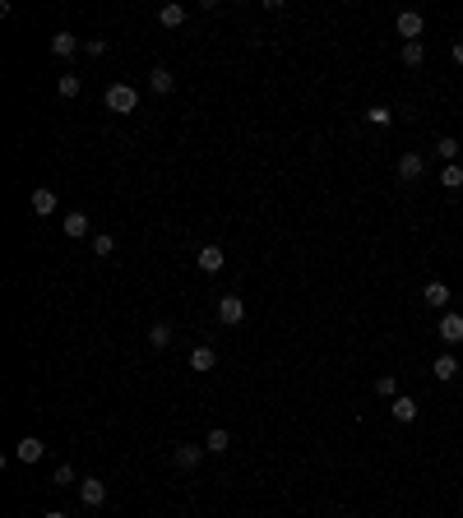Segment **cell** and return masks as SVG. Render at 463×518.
<instances>
[{"mask_svg":"<svg viewBox=\"0 0 463 518\" xmlns=\"http://www.w3.org/2000/svg\"><path fill=\"white\" fill-rule=\"evenodd\" d=\"M65 236H89V213H65Z\"/></svg>","mask_w":463,"mask_h":518,"instance_id":"obj_16","label":"cell"},{"mask_svg":"<svg viewBox=\"0 0 463 518\" xmlns=\"http://www.w3.org/2000/svg\"><path fill=\"white\" fill-rule=\"evenodd\" d=\"M148 89H153L158 98H167V93L177 89V75H172V70H167V65H158L153 75H148Z\"/></svg>","mask_w":463,"mask_h":518,"instance_id":"obj_11","label":"cell"},{"mask_svg":"<svg viewBox=\"0 0 463 518\" xmlns=\"http://www.w3.org/2000/svg\"><path fill=\"white\" fill-rule=\"evenodd\" d=\"M79 51V37L75 33H65V28H61V33L51 37V56H75Z\"/></svg>","mask_w":463,"mask_h":518,"instance_id":"obj_14","label":"cell"},{"mask_svg":"<svg viewBox=\"0 0 463 518\" xmlns=\"http://www.w3.org/2000/svg\"><path fill=\"white\" fill-rule=\"evenodd\" d=\"M389 417H394V421H403V426H408V421H417V403H412L408 394L389 398Z\"/></svg>","mask_w":463,"mask_h":518,"instance_id":"obj_8","label":"cell"},{"mask_svg":"<svg viewBox=\"0 0 463 518\" xmlns=\"http://www.w3.org/2000/svg\"><path fill=\"white\" fill-rule=\"evenodd\" d=\"M204 449H209V453H227L231 449V435H227V430H209V440H204Z\"/></svg>","mask_w":463,"mask_h":518,"instance_id":"obj_17","label":"cell"},{"mask_svg":"<svg viewBox=\"0 0 463 518\" xmlns=\"http://www.w3.org/2000/svg\"><path fill=\"white\" fill-rule=\"evenodd\" d=\"M436 153H440L445 162H454V157H459V139H454V134H445V139H436Z\"/></svg>","mask_w":463,"mask_h":518,"instance_id":"obj_22","label":"cell"},{"mask_svg":"<svg viewBox=\"0 0 463 518\" xmlns=\"http://www.w3.org/2000/svg\"><path fill=\"white\" fill-rule=\"evenodd\" d=\"M454 60H459V65H463V37H459V42H454Z\"/></svg>","mask_w":463,"mask_h":518,"instance_id":"obj_30","label":"cell"},{"mask_svg":"<svg viewBox=\"0 0 463 518\" xmlns=\"http://www.w3.org/2000/svg\"><path fill=\"white\" fill-rule=\"evenodd\" d=\"M42 518H65V509H46V514Z\"/></svg>","mask_w":463,"mask_h":518,"instance_id":"obj_31","label":"cell"},{"mask_svg":"<svg viewBox=\"0 0 463 518\" xmlns=\"http://www.w3.org/2000/svg\"><path fill=\"white\" fill-rule=\"evenodd\" d=\"M28 204H33V213H37V218H46V213H56V190H51V186H37Z\"/></svg>","mask_w":463,"mask_h":518,"instance_id":"obj_10","label":"cell"},{"mask_svg":"<svg viewBox=\"0 0 463 518\" xmlns=\"http://www.w3.org/2000/svg\"><path fill=\"white\" fill-rule=\"evenodd\" d=\"M421 60H426V46H421V42H403V65L417 70Z\"/></svg>","mask_w":463,"mask_h":518,"instance_id":"obj_19","label":"cell"},{"mask_svg":"<svg viewBox=\"0 0 463 518\" xmlns=\"http://www.w3.org/2000/svg\"><path fill=\"white\" fill-rule=\"evenodd\" d=\"M241 320H246V301H241V297H222V301H218V324L236 329Z\"/></svg>","mask_w":463,"mask_h":518,"instance_id":"obj_2","label":"cell"},{"mask_svg":"<svg viewBox=\"0 0 463 518\" xmlns=\"http://www.w3.org/2000/svg\"><path fill=\"white\" fill-rule=\"evenodd\" d=\"M440 186H445V190H463V167H459V162H450V167L440 171Z\"/></svg>","mask_w":463,"mask_h":518,"instance_id":"obj_21","label":"cell"},{"mask_svg":"<svg viewBox=\"0 0 463 518\" xmlns=\"http://www.w3.org/2000/svg\"><path fill=\"white\" fill-rule=\"evenodd\" d=\"M366 121H371V125H389V121H394V111H389V107H371V111H366Z\"/></svg>","mask_w":463,"mask_h":518,"instance_id":"obj_27","label":"cell"},{"mask_svg":"<svg viewBox=\"0 0 463 518\" xmlns=\"http://www.w3.org/2000/svg\"><path fill=\"white\" fill-rule=\"evenodd\" d=\"M421 171H426V157H421V153H403V157H398V181H408V186H412V181H421Z\"/></svg>","mask_w":463,"mask_h":518,"instance_id":"obj_4","label":"cell"},{"mask_svg":"<svg viewBox=\"0 0 463 518\" xmlns=\"http://www.w3.org/2000/svg\"><path fill=\"white\" fill-rule=\"evenodd\" d=\"M79 500H84L89 509H98L102 500H107V486H102V477H84V481H79Z\"/></svg>","mask_w":463,"mask_h":518,"instance_id":"obj_3","label":"cell"},{"mask_svg":"<svg viewBox=\"0 0 463 518\" xmlns=\"http://www.w3.org/2000/svg\"><path fill=\"white\" fill-rule=\"evenodd\" d=\"M158 23H163V28H181V23H186V5H163V10H158Z\"/></svg>","mask_w":463,"mask_h":518,"instance_id":"obj_15","label":"cell"},{"mask_svg":"<svg viewBox=\"0 0 463 518\" xmlns=\"http://www.w3.org/2000/svg\"><path fill=\"white\" fill-rule=\"evenodd\" d=\"M375 394H385V398H398V380H394V375H380V380H375Z\"/></svg>","mask_w":463,"mask_h":518,"instance_id":"obj_26","label":"cell"},{"mask_svg":"<svg viewBox=\"0 0 463 518\" xmlns=\"http://www.w3.org/2000/svg\"><path fill=\"white\" fill-rule=\"evenodd\" d=\"M172 333H177L172 324H167V320H158L153 329H148V342H153V347H167V342H172Z\"/></svg>","mask_w":463,"mask_h":518,"instance_id":"obj_20","label":"cell"},{"mask_svg":"<svg viewBox=\"0 0 463 518\" xmlns=\"http://www.w3.org/2000/svg\"><path fill=\"white\" fill-rule=\"evenodd\" d=\"M348 518H362V514H348Z\"/></svg>","mask_w":463,"mask_h":518,"instance_id":"obj_32","label":"cell"},{"mask_svg":"<svg viewBox=\"0 0 463 518\" xmlns=\"http://www.w3.org/2000/svg\"><path fill=\"white\" fill-rule=\"evenodd\" d=\"M199 458H204V444H177V453H172V463H177L181 472L199 467Z\"/></svg>","mask_w":463,"mask_h":518,"instance_id":"obj_6","label":"cell"},{"mask_svg":"<svg viewBox=\"0 0 463 518\" xmlns=\"http://www.w3.org/2000/svg\"><path fill=\"white\" fill-rule=\"evenodd\" d=\"M398 37H408V42H417V37H421V14L417 10H403V14H398Z\"/></svg>","mask_w":463,"mask_h":518,"instance_id":"obj_12","label":"cell"},{"mask_svg":"<svg viewBox=\"0 0 463 518\" xmlns=\"http://www.w3.org/2000/svg\"><path fill=\"white\" fill-rule=\"evenodd\" d=\"M459 375V361L454 356H436V380H454Z\"/></svg>","mask_w":463,"mask_h":518,"instance_id":"obj_23","label":"cell"},{"mask_svg":"<svg viewBox=\"0 0 463 518\" xmlns=\"http://www.w3.org/2000/svg\"><path fill=\"white\" fill-rule=\"evenodd\" d=\"M195 264L204 268V273H218L222 264H227V254L218 250V245H199V254H195Z\"/></svg>","mask_w":463,"mask_h":518,"instance_id":"obj_7","label":"cell"},{"mask_svg":"<svg viewBox=\"0 0 463 518\" xmlns=\"http://www.w3.org/2000/svg\"><path fill=\"white\" fill-rule=\"evenodd\" d=\"M42 453H46V444L37 440V435H23V440L14 444V458H19V463H37Z\"/></svg>","mask_w":463,"mask_h":518,"instance_id":"obj_5","label":"cell"},{"mask_svg":"<svg viewBox=\"0 0 463 518\" xmlns=\"http://www.w3.org/2000/svg\"><path fill=\"white\" fill-rule=\"evenodd\" d=\"M93 250H98V259H107L111 250H116V236H107V232H98L93 236Z\"/></svg>","mask_w":463,"mask_h":518,"instance_id":"obj_25","label":"cell"},{"mask_svg":"<svg viewBox=\"0 0 463 518\" xmlns=\"http://www.w3.org/2000/svg\"><path fill=\"white\" fill-rule=\"evenodd\" d=\"M84 51H89V56H107V37H89V42H84Z\"/></svg>","mask_w":463,"mask_h":518,"instance_id":"obj_29","label":"cell"},{"mask_svg":"<svg viewBox=\"0 0 463 518\" xmlns=\"http://www.w3.org/2000/svg\"><path fill=\"white\" fill-rule=\"evenodd\" d=\"M421 301H426L431 310H445V306H450V287H445L440 278H436V283H426V287H421Z\"/></svg>","mask_w":463,"mask_h":518,"instance_id":"obj_9","label":"cell"},{"mask_svg":"<svg viewBox=\"0 0 463 518\" xmlns=\"http://www.w3.org/2000/svg\"><path fill=\"white\" fill-rule=\"evenodd\" d=\"M213 361H218L213 347H195V352H190V370H213Z\"/></svg>","mask_w":463,"mask_h":518,"instance_id":"obj_18","label":"cell"},{"mask_svg":"<svg viewBox=\"0 0 463 518\" xmlns=\"http://www.w3.org/2000/svg\"><path fill=\"white\" fill-rule=\"evenodd\" d=\"M56 93H61V98H79V75H61Z\"/></svg>","mask_w":463,"mask_h":518,"instance_id":"obj_24","label":"cell"},{"mask_svg":"<svg viewBox=\"0 0 463 518\" xmlns=\"http://www.w3.org/2000/svg\"><path fill=\"white\" fill-rule=\"evenodd\" d=\"M436 333H440L445 342H463V315H454V310L440 315V329H436Z\"/></svg>","mask_w":463,"mask_h":518,"instance_id":"obj_13","label":"cell"},{"mask_svg":"<svg viewBox=\"0 0 463 518\" xmlns=\"http://www.w3.org/2000/svg\"><path fill=\"white\" fill-rule=\"evenodd\" d=\"M134 107H139V93H134L130 84H111V89H107V111H116V116H130Z\"/></svg>","mask_w":463,"mask_h":518,"instance_id":"obj_1","label":"cell"},{"mask_svg":"<svg viewBox=\"0 0 463 518\" xmlns=\"http://www.w3.org/2000/svg\"><path fill=\"white\" fill-rule=\"evenodd\" d=\"M51 481H56V486H75L79 477H75V467H70V463H61V467H56V477H51Z\"/></svg>","mask_w":463,"mask_h":518,"instance_id":"obj_28","label":"cell"}]
</instances>
